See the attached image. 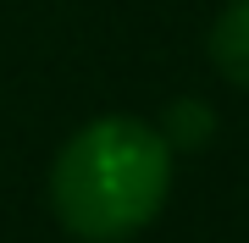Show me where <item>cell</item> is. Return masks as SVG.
<instances>
[{
	"label": "cell",
	"mask_w": 249,
	"mask_h": 243,
	"mask_svg": "<svg viewBox=\"0 0 249 243\" xmlns=\"http://www.w3.org/2000/svg\"><path fill=\"white\" fill-rule=\"evenodd\" d=\"M211 105L205 99H178V105H166V122H160V138H166L172 149H199L205 138H211Z\"/></svg>",
	"instance_id": "obj_3"
},
{
	"label": "cell",
	"mask_w": 249,
	"mask_h": 243,
	"mask_svg": "<svg viewBox=\"0 0 249 243\" xmlns=\"http://www.w3.org/2000/svg\"><path fill=\"white\" fill-rule=\"evenodd\" d=\"M205 50H211V66L227 83L249 89V0H227V6H222V17L211 22Z\"/></svg>",
	"instance_id": "obj_2"
},
{
	"label": "cell",
	"mask_w": 249,
	"mask_h": 243,
	"mask_svg": "<svg viewBox=\"0 0 249 243\" xmlns=\"http://www.w3.org/2000/svg\"><path fill=\"white\" fill-rule=\"evenodd\" d=\"M172 194V144L139 116H94L50 166L55 221L83 243H122L144 232Z\"/></svg>",
	"instance_id": "obj_1"
}]
</instances>
